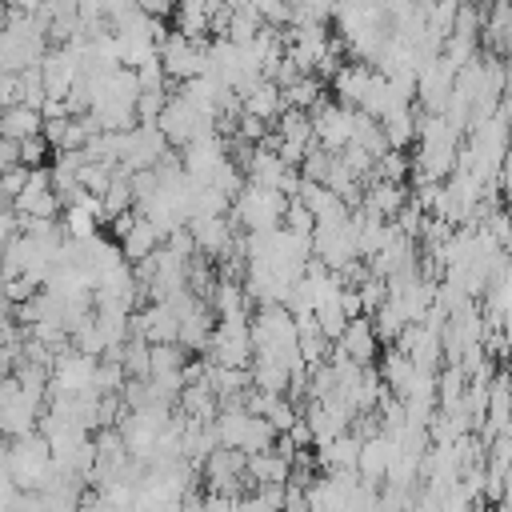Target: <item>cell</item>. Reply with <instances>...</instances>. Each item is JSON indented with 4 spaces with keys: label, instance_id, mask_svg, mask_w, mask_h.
<instances>
[{
    "label": "cell",
    "instance_id": "cb8c5ba5",
    "mask_svg": "<svg viewBox=\"0 0 512 512\" xmlns=\"http://www.w3.org/2000/svg\"><path fill=\"white\" fill-rule=\"evenodd\" d=\"M176 4H212V0H176Z\"/></svg>",
    "mask_w": 512,
    "mask_h": 512
},
{
    "label": "cell",
    "instance_id": "ba28073f",
    "mask_svg": "<svg viewBox=\"0 0 512 512\" xmlns=\"http://www.w3.org/2000/svg\"><path fill=\"white\" fill-rule=\"evenodd\" d=\"M392 452H396L392 436H384V432L360 436V452H356V476H360L364 484H384L388 464H392Z\"/></svg>",
    "mask_w": 512,
    "mask_h": 512
},
{
    "label": "cell",
    "instance_id": "3957f363",
    "mask_svg": "<svg viewBox=\"0 0 512 512\" xmlns=\"http://www.w3.org/2000/svg\"><path fill=\"white\" fill-rule=\"evenodd\" d=\"M204 40H188V36H180V32H168L164 40H160V48H156V60H160V72L164 76H172V80H192V76H204V68H208V60H204Z\"/></svg>",
    "mask_w": 512,
    "mask_h": 512
},
{
    "label": "cell",
    "instance_id": "d6986e66",
    "mask_svg": "<svg viewBox=\"0 0 512 512\" xmlns=\"http://www.w3.org/2000/svg\"><path fill=\"white\" fill-rule=\"evenodd\" d=\"M144 16H156V20H164V16H172L176 12V0H132Z\"/></svg>",
    "mask_w": 512,
    "mask_h": 512
},
{
    "label": "cell",
    "instance_id": "9c48e42d",
    "mask_svg": "<svg viewBox=\"0 0 512 512\" xmlns=\"http://www.w3.org/2000/svg\"><path fill=\"white\" fill-rule=\"evenodd\" d=\"M164 244V232L156 228V224H148L140 212H132V224L124 228V236L116 240V248H120V260L124 264H140L144 256H152L156 248Z\"/></svg>",
    "mask_w": 512,
    "mask_h": 512
},
{
    "label": "cell",
    "instance_id": "277c9868",
    "mask_svg": "<svg viewBox=\"0 0 512 512\" xmlns=\"http://www.w3.org/2000/svg\"><path fill=\"white\" fill-rule=\"evenodd\" d=\"M156 128H160V136H164L168 144L184 148L188 140H196V136H204V132H216V120L204 116V112H196L188 100L168 96V104H164L160 116H156Z\"/></svg>",
    "mask_w": 512,
    "mask_h": 512
},
{
    "label": "cell",
    "instance_id": "7a4b0ae2",
    "mask_svg": "<svg viewBox=\"0 0 512 512\" xmlns=\"http://www.w3.org/2000/svg\"><path fill=\"white\" fill-rule=\"evenodd\" d=\"M284 196L280 192H268V188H256V184H244L236 196H232V224H240L244 232H272L280 228L284 220Z\"/></svg>",
    "mask_w": 512,
    "mask_h": 512
},
{
    "label": "cell",
    "instance_id": "ac0fdd59",
    "mask_svg": "<svg viewBox=\"0 0 512 512\" xmlns=\"http://www.w3.org/2000/svg\"><path fill=\"white\" fill-rule=\"evenodd\" d=\"M24 184H28V168L24 164H12V168H4L0 172V196H20L24 192Z\"/></svg>",
    "mask_w": 512,
    "mask_h": 512
},
{
    "label": "cell",
    "instance_id": "603a6c76",
    "mask_svg": "<svg viewBox=\"0 0 512 512\" xmlns=\"http://www.w3.org/2000/svg\"><path fill=\"white\" fill-rule=\"evenodd\" d=\"M216 4H224V8H228V12H236V8H248V4H252V0H216Z\"/></svg>",
    "mask_w": 512,
    "mask_h": 512
},
{
    "label": "cell",
    "instance_id": "7402d4cb",
    "mask_svg": "<svg viewBox=\"0 0 512 512\" xmlns=\"http://www.w3.org/2000/svg\"><path fill=\"white\" fill-rule=\"evenodd\" d=\"M12 4H16L20 12H28V16H36V12H44V4H48V0H12Z\"/></svg>",
    "mask_w": 512,
    "mask_h": 512
},
{
    "label": "cell",
    "instance_id": "8fae6325",
    "mask_svg": "<svg viewBox=\"0 0 512 512\" xmlns=\"http://www.w3.org/2000/svg\"><path fill=\"white\" fill-rule=\"evenodd\" d=\"M244 476L248 484H288L292 476V452H280V448H268V452H256L244 460Z\"/></svg>",
    "mask_w": 512,
    "mask_h": 512
},
{
    "label": "cell",
    "instance_id": "8992f818",
    "mask_svg": "<svg viewBox=\"0 0 512 512\" xmlns=\"http://www.w3.org/2000/svg\"><path fill=\"white\" fill-rule=\"evenodd\" d=\"M180 152H184V160H180L184 176H188V180H196V184H204V180H208V172L228 156V140H224L220 132H204V136L188 140Z\"/></svg>",
    "mask_w": 512,
    "mask_h": 512
},
{
    "label": "cell",
    "instance_id": "5bb4252c",
    "mask_svg": "<svg viewBox=\"0 0 512 512\" xmlns=\"http://www.w3.org/2000/svg\"><path fill=\"white\" fill-rule=\"evenodd\" d=\"M260 28H264V20H260V16H256V8L248 4V8L228 12V24H224V36H220V40H228V44H248Z\"/></svg>",
    "mask_w": 512,
    "mask_h": 512
},
{
    "label": "cell",
    "instance_id": "e0dca14e",
    "mask_svg": "<svg viewBox=\"0 0 512 512\" xmlns=\"http://www.w3.org/2000/svg\"><path fill=\"white\" fill-rule=\"evenodd\" d=\"M48 152H52V148H48V144H44V136L36 132V136H28V140H20V144H16V164H24V168H40Z\"/></svg>",
    "mask_w": 512,
    "mask_h": 512
},
{
    "label": "cell",
    "instance_id": "9a60e30c",
    "mask_svg": "<svg viewBox=\"0 0 512 512\" xmlns=\"http://www.w3.org/2000/svg\"><path fill=\"white\" fill-rule=\"evenodd\" d=\"M184 348L180 344H148V376H172L184 372Z\"/></svg>",
    "mask_w": 512,
    "mask_h": 512
},
{
    "label": "cell",
    "instance_id": "44dd1931",
    "mask_svg": "<svg viewBox=\"0 0 512 512\" xmlns=\"http://www.w3.org/2000/svg\"><path fill=\"white\" fill-rule=\"evenodd\" d=\"M12 164H16V144L0 136V172H4V168H12Z\"/></svg>",
    "mask_w": 512,
    "mask_h": 512
},
{
    "label": "cell",
    "instance_id": "ffe728a7",
    "mask_svg": "<svg viewBox=\"0 0 512 512\" xmlns=\"http://www.w3.org/2000/svg\"><path fill=\"white\" fill-rule=\"evenodd\" d=\"M76 512H112V508H108V500L100 492H84L80 504H76Z\"/></svg>",
    "mask_w": 512,
    "mask_h": 512
},
{
    "label": "cell",
    "instance_id": "52a82bcc",
    "mask_svg": "<svg viewBox=\"0 0 512 512\" xmlns=\"http://www.w3.org/2000/svg\"><path fill=\"white\" fill-rule=\"evenodd\" d=\"M192 244H196V256H216L224 260L232 248H236V236H232V220L228 216H208V220H188L184 224Z\"/></svg>",
    "mask_w": 512,
    "mask_h": 512
},
{
    "label": "cell",
    "instance_id": "2e32d148",
    "mask_svg": "<svg viewBox=\"0 0 512 512\" xmlns=\"http://www.w3.org/2000/svg\"><path fill=\"white\" fill-rule=\"evenodd\" d=\"M252 8L264 20V28H288L292 20V0H252Z\"/></svg>",
    "mask_w": 512,
    "mask_h": 512
},
{
    "label": "cell",
    "instance_id": "4fadbf2b",
    "mask_svg": "<svg viewBox=\"0 0 512 512\" xmlns=\"http://www.w3.org/2000/svg\"><path fill=\"white\" fill-rule=\"evenodd\" d=\"M40 128H44V120H40L36 108H28V104H8V108H0V136H4V140L20 144V140L36 136Z\"/></svg>",
    "mask_w": 512,
    "mask_h": 512
},
{
    "label": "cell",
    "instance_id": "484cf974",
    "mask_svg": "<svg viewBox=\"0 0 512 512\" xmlns=\"http://www.w3.org/2000/svg\"><path fill=\"white\" fill-rule=\"evenodd\" d=\"M4 4H12V0H4Z\"/></svg>",
    "mask_w": 512,
    "mask_h": 512
},
{
    "label": "cell",
    "instance_id": "30bf717a",
    "mask_svg": "<svg viewBox=\"0 0 512 512\" xmlns=\"http://www.w3.org/2000/svg\"><path fill=\"white\" fill-rule=\"evenodd\" d=\"M336 352L348 356V360H356V364H372V356L380 352V340H376V332H372V320H368V316L348 320V328H344L340 340H336Z\"/></svg>",
    "mask_w": 512,
    "mask_h": 512
},
{
    "label": "cell",
    "instance_id": "7c38bea8",
    "mask_svg": "<svg viewBox=\"0 0 512 512\" xmlns=\"http://www.w3.org/2000/svg\"><path fill=\"white\" fill-rule=\"evenodd\" d=\"M240 112L244 116H256V120H272V116H280L284 112V104H280V88L272 84V80H252L244 92H240Z\"/></svg>",
    "mask_w": 512,
    "mask_h": 512
},
{
    "label": "cell",
    "instance_id": "6da1fadb",
    "mask_svg": "<svg viewBox=\"0 0 512 512\" xmlns=\"http://www.w3.org/2000/svg\"><path fill=\"white\" fill-rule=\"evenodd\" d=\"M48 472H52V452L40 432L8 440V476L20 492H36L48 480Z\"/></svg>",
    "mask_w": 512,
    "mask_h": 512
},
{
    "label": "cell",
    "instance_id": "d4e9b609",
    "mask_svg": "<svg viewBox=\"0 0 512 512\" xmlns=\"http://www.w3.org/2000/svg\"><path fill=\"white\" fill-rule=\"evenodd\" d=\"M472 512H488V508H472Z\"/></svg>",
    "mask_w": 512,
    "mask_h": 512
},
{
    "label": "cell",
    "instance_id": "5b68a950",
    "mask_svg": "<svg viewBox=\"0 0 512 512\" xmlns=\"http://www.w3.org/2000/svg\"><path fill=\"white\" fill-rule=\"evenodd\" d=\"M244 452H236V448H212L200 464H204V476H208V484H212V492L216 496H240L244 492V484H248V476H244Z\"/></svg>",
    "mask_w": 512,
    "mask_h": 512
}]
</instances>
